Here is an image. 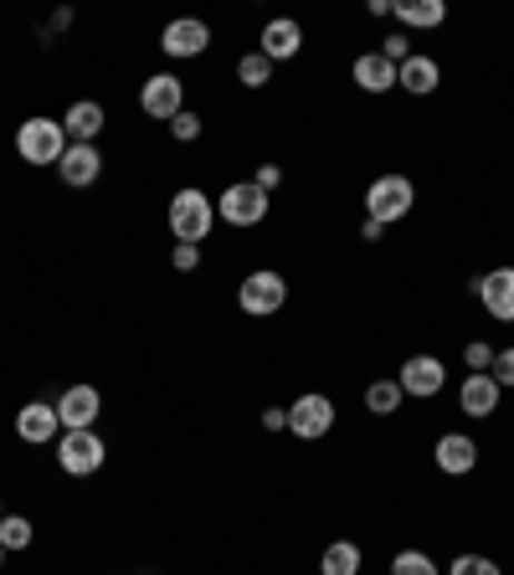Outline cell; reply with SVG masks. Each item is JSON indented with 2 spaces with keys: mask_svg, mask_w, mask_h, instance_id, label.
Here are the masks:
<instances>
[{
  "mask_svg": "<svg viewBox=\"0 0 514 575\" xmlns=\"http://www.w3.org/2000/svg\"><path fill=\"white\" fill-rule=\"evenodd\" d=\"M433 457H437V468H443L447 478H463V473L478 468V442L463 437V432H447V437H437Z\"/></svg>",
  "mask_w": 514,
  "mask_h": 575,
  "instance_id": "obj_16",
  "label": "cell"
},
{
  "mask_svg": "<svg viewBox=\"0 0 514 575\" xmlns=\"http://www.w3.org/2000/svg\"><path fill=\"white\" fill-rule=\"evenodd\" d=\"M253 180H257L263 190H278V186H284V170H278V165H257Z\"/></svg>",
  "mask_w": 514,
  "mask_h": 575,
  "instance_id": "obj_33",
  "label": "cell"
},
{
  "mask_svg": "<svg viewBox=\"0 0 514 575\" xmlns=\"http://www.w3.org/2000/svg\"><path fill=\"white\" fill-rule=\"evenodd\" d=\"M380 57H386V62H396V68H402L406 57H412V37H406V31H396V37H386V41H380Z\"/></svg>",
  "mask_w": 514,
  "mask_h": 575,
  "instance_id": "obj_30",
  "label": "cell"
},
{
  "mask_svg": "<svg viewBox=\"0 0 514 575\" xmlns=\"http://www.w3.org/2000/svg\"><path fill=\"white\" fill-rule=\"evenodd\" d=\"M263 427H268V432H288V406H268V412H263Z\"/></svg>",
  "mask_w": 514,
  "mask_h": 575,
  "instance_id": "obj_34",
  "label": "cell"
},
{
  "mask_svg": "<svg viewBox=\"0 0 514 575\" xmlns=\"http://www.w3.org/2000/svg\"><path fill=\"white\" fill-rule=\"evenodd\" d=\"M447 575H504V571L488 555H458V561L447 565Z\"/></svg>",
  "mask_w": 514,
  "mask_h": 575,
  "instance_id": "obj_28",
  "label": "cell"
},
{
  "mask_svg": "<svg viewBox=\"0 0 514 575\" xmlns=\"http://www.w3.org/2000/svg\"><path fill=\"white\" fill-rule=\"evenodd\" d=\"M474 294L488 308V319L514 324V268H494L484 278H474Z\"/></svg>",
  "mask_w": 514,
  "mask_h": 575,
  "instance_id": "obj_13",
  "label": "cell"
},
{
  "mask_svg": "<svg viewBox=\"0 0 514 575\" xmlns=\"http://www.w3.org/2000/svg\"><path fill=\"white\" fill-rule=\"evenodd\" d=\"M170 237L176 241H190V247H201L206 237H211V227H217V201L206 196V190H196V186H186V190H176L170 196Z\"/></svg>",
  "mask_w": 514,
  "mask_h": 575,
  "instance_id": "obj_1",
  "label": "cell"
},
{
  "mask_svg": "<svg viewBox=\"0 0 514 575\" xmlns=\"http://www.w3.org/2000/svg\"><path fill=\"white\" fill-rule=\"evenodd\" d=\"M412 206H417V190H412L406 175H380V180H370V190H366V216L370 221L392 227V221L412 216Z\"/></svg>",
  "mask_w": 514,
  "mask_h": 575,
  "instance_id": "obj_3",
  "label": "cell"
},
{
  "mask_svg": "<svg viewBox=\"0 0 514 575\" xmlns=\"http://www.w3.org/2000/svg\"><path fill=\"white\" fill-rule=\"evenodd\" d=\"M237 82H243V88H268V82H273V62L263 52H247L243 62H237Z\"/></svg>",
  "mask_w": 514,
  "mask_h": 575,
  "instance_id": "obj_25",
  "label": "cell"
},
{
  "mask_svg": "<svg viewBox=\"0 0 514 575\" xmlns=\"http://www.w3.org/2000/svg\"><path fill=\"white\" fill-rule=\"evenodd\" d=\"M380 231H386V227H380V221H370V216H366V227H360V237H366V241H380Z\"/></svg>",
  "mask_w": 514,
  "mask_h": 575,
  "instance_id": "obj_35",
  "label": "cell"
},
{
  "mask_svg": "<svg viewBox=\"0 0 514 575\" xmlns=\"http://www.w3.org/2000/svg\"><path fill=\"white\" fill-rule=\"evenodd\" d=\"M396 386H402V396L433 401L437 390L447 386V365L437 360V355H412V360L402 365V375H396Z\"/></svg>",
  "mask_w": 514,
  "mask_h": 575,
  "instance_id": "obj_9",
  "label": "cell"
},
{
  "mask_svg": "<svg viewBox=\"0 0 514 575\" xmlns=\"http://www.w3.org/2000/svg\"><path fill=\"white\" fill-rule=\"evenodd\" d=\"M284 304H288V282H284V272H273V268L247 272L243 288H237V308H243L247 319H268V314H278Z\"/></svg>",
  "mask_w": 514,
  "mask_h": 575,
  "instance_id": "obj_4",
  "label": "cell"
},
{
  "mask_svg": "<svg viewBox=\"0 0 514 575\" xmlns=\"http://www.w3.org/2000/svg\"><path fill=\"white\" fill-rule=\"evenodd\" d=\"M355 88L360 93H392L396 88V62H386L380 52H360L355 57V68H350Z\"/></svg>",
  "mask_w": 514,
  "mask_h": 575,
  "instance_id": "obj_19",
  "label": "cell"
},
{
  "mask_svg": "<svg viewBox=\"0 0 514 575\" xmlns=\"http://www.w3.org/2000/svg\"><path fill=\"white\" fill-rule=\"evenodd\" d=\"M16 155L27 165H62V155H68L62 119H27L16 129Z\"/></svg>",
  "mask_w": 514,
  "mask_h": 575,
  "instance_id": "obj_2",
  "label": "cell"
},
{
  "mask_svg": "<svg viewBox=\"0 0 514 575\" xmlns=\"http://www.w3.org/2000/svg\"><path fill=\"white\" fill-rule=\"evenodd\" d=\"M103 457H109V447H103L98 432H62L57 437V468L68 478H93L103 468Z\"/></svg>",
  "mask_w": 514,
  "mask_h": 575,
  "instance_id": "obj_5",
  "label": "cell"
},
{
  "mask_svg": "<svg viewBox=\"0 0 514 575\" xmlns=\"http://www.w3.org/2000/svg\"><path fill=\"white\" fill-rule=\"evenodd\" d=\"M298 47H304V27H298L294 16H273L268 27H263V37H257V52L268 57V62H288V57H298Z\"/></svg>",
  "mask_w": 514,
  "mask_h": 575,
  "instance_id": "obj_15",
  "label": "cell"
},
{
  "mask_svg": "<svg viewBox=\"0 0 514 575\" xmlns=\"http://www.w3.org/2000/svg\"><path fill=\"white\" fill-rule=\"evenodd\" d=\"M396 406H402V386H396V380H370L366 386V412L392 416Z\"/></svg>",
  "mask_w": 514,
  "mask_h": 575,
  "instance_id": "obj_24",
  "label": "cell"
},
{
  "mask_svg": "<svg viewBox=\"0 0 514 575\" xmlns=\"http://www.w3.org/2000/svg\"><path fill=\"white\" fill-rule=\"evenodd\" d=\"M319 575H360V545L335 539V545L325 549V561H319Z\"/></svg>",
  "mask_w": 514,
  "mask_h": 575,
  "instance_id": "obj_22",
  "label": "cell"
},
{
  "mask_svg": "<svg viewBox=\"0 0 514 575\" xmlns=\"http://www.w3.org/2000/svg\"><path fill=\"white\" fill-rule=\"evenodd\" d=\"M217 216L227 227H257V221L268 216V190L257 186V180H237V186L221 190Z\"/></svg>",
  "mask_w": 514,
  "mask_h": 575,
  "instance_id": "obj_7",
  "label": "cell"
},
{
  "mask_svg": "<svg viewBox=\"0 0 514 575\" xmlns=\"http://www.w3.org/2000/svg\"><path fill=\"white\" fill-rule=\"evenodd\" d=\"M0 519H6V504H0Z\"/></svg>",
  "mask_w": 514,
  "mask_h": 575,
  "instance_id": "obj_37",
  "label": "cell"
},
{
  "mask_svg": "<svg viewBox=\"0 0 514 575\" xmlns=\"http://www.w3.org/2000/svg\"><path fill=\"white\" fill-rule=\"evenodd\" d=\"M437 82H443V68H437L433 57H422V52H412L402 68H396V88H406V93H417V98L437 93Z\"/></svg>",
  "mask_w": 514,
  "mask_h": 575,
  "instance_id": "obj_20",
  "label": "cell"
},
{
  "mask_svg": "<svg viewBox=\"0 0 514 575\" xmlns=\"http://www.w3.org/2000/svg\"><path fill=\"white\" fill-rule=\"evenodd\" d=\"M392 16H402V27H422V31H433L447 21V6L443 0H396Z\"/></svg>",
  "mask_w": 514,
  "mask_h": 575,
  "instance_id": "obj_21",
  "label": "cell"
},
{
  "mask_svg": "<svg viewBox=\"0 0 514 575\" xmlns=\"http://www.w3.org/2000/svg\"><path fill=\"white\" fill-rule=\"evenodd\" d=\"M288 432L298 442H319L335 432V401H329L325 390H304L294 406H288Z\"/></svg>",
  "mask_w": 514,
  "mask_h": 575,
  "instance_id": "obj_6",
  "label": "cell"
},
{
  "mask_svg": "<svg viewBox=\"0 0 514 575\" xmlns=\"http://www.w3.org/2000/svg\"><path fill=\"white\" fill-rule=\"evenodd\" d=\"M170 268H176V272H196V268H201V247L176 241V252H170Z\"/></svg>",
  "mask_w": 514,
  "mask_h": 575,
  "instance_id": "obj_31",
  "label": "cell"
},
{
  "mask_svg": "<svg viewBox=\"0 0 514 575\" xmlns=\"http://www.w3.org/2000/svg\"><path fill=\"white\" fill-rule=\"evenodd\" d=\"M392 575H443V571H437V561L427 549H402L392 561Z\"/></svg>",
  "mask_w": 514,
  "mask_h": 575,
  "instance_id": "obj_26",
  "label": "cell"
},
{
  "mask_svg": "<svg viewBox=\"0 0 514 575\" xmlns=\"http://www.w3.org/2000/svg\"><path fill=\"white\" fill-rule=\"evenodd\" d=\"M494 355H500V349H494V345H484V339H474V345L463 349V365H468V370H494Z\"/></svg>",
  "mask_w": 514,
  "mask_h": 575,
  "instance_id": "obj_29",
  "label": "cell"
},
{
  "mask_svg": "<svg viewBox=\"0 0 514 575\" xmlns=\"http://www.w3.org/2000/svg\"><path fill=\"white\" fill-rule=\"evenodd\" d=\"M0 565H6V545H0Z\"/></svg>",
  "mask_w": 514,
  "mask_h": 575,
  "instance_id": "obj_36",
  "label": "cell"
},
{
  "mask_svg": "<svg viewBox=\"0 0 514 575\" xmlns=\"http://www.w3.org/2000/svg\"><path fill=\"white\" fill-rule=\"evenodd\" d=\"M139 108H145L149 119H176L180 108H186V82L176 78V72H155V78H145V88H139Z\"/></svg>",
  "mask_w": 514,
  "mask_h": 575,
  "instance_id": "obj_8",
  "label": "cell"
},
{
  "mask_svg": "<svg viewBox=\"0 0 514 575\" xmlns=\"http://www.w3.org/2000/svg\"><path fill=\"white\" fill-rule=\"evenodd\" d=\"M504 401V390L500 380L488 370H474V375H463V386H458V412L463 416H474V422H484V416H494Z\"/></svg>",
  "mask_w": 514,
  "mask_h": 575,
  "instance_id": "obj_12",
  "label": "cell"
},
{
  "mask_svg": "<svg viewBox=\"0 0 514 575\" xmlns=\"http://www.w3.org/2000/svg\"><path fill=\"white\" fill-rule=\"evenodd\" d=\"M98 412H103V396H98V386H68L62 396H57L62 432H93Z\"/></svg>",
  "mask_w": 514,
  "mask_h": 575,
  "instance_id": "obj_11",
  "label": "cell"
},
{
  "mask_svg": "<svg viewBox=\"0 0 514 575\" xmlns=\"http://www.w3.org/2000/svg\"><path fill=\"white\" fill-rule=\"evenodd\" d=\"M103 103H93V98H78V103L62 113V129H68V145H98V135H103Z\"/></svg>",
  "mask_w": 514,
  "mask_h": 575,
  "instance_id": "obj_17",
  "label": "cell"
},
{
  "mask_svg": "<svg viewBox=\"0 0 514 575\" xmlns=\"http://www.w3.org/2000/svg\"><path fill=\"white\" fill-rule=\"evenodd\" d=\"M170 135H176L180 145H196V139H201V113H196V108H180L176 119H170Z\"/></svg>",
  "mask_w": 514,
  "mask_h": 575,
  "instance_id": "obj_27",
  "label": "cell"
},
{
  "mask_svg": "<svg viewBox=\"0 0 514 575\" xmlns=\"http://www.w3.org/2000/svg\"><path fill=\"white\" fill-rule=\"evenodd\" d=\"M31 539H37V529H31L27 514H6V519H0V545H6V555H11V549H27Z\"/></svg>",
  "mask_w": 514,
  "mask_h": 575,
  "instance_id": "obj_23",
  "label": "cell"
},
{
  "mask_svg": "<svg viewBox=\"0 0 514 575\" xmlns=\"http://www.w3.org/2000/svg\"><path fill=\"white\" fill-rule=\"evenodd\" d=\"M488 375L500 380V390H514V345L494 355V370H488Z\"/></svg>",
  "mask_w": 514,
  "mask_h": 575,
  "instance_id": "obj_32",
  "label": "cell"
},
{
  "mask_svg": "<svg viewBox=\"0 0 514 575\" xmlns=\"http://www.w3.org/2000/svg\"><path fill=\"white\" fill-rule=\"evenodd\" d=\"M160 47H165V57H176V62L201 57L206 47H211V27H206L201 16H176V21L160 31Z\"/></svg>",
  "mask_w": 514,
  "mask_h": 575,
  "instance_id": "obj_10",
  "label": "cell"
},
{
  "mask_svg": "<svg viewBox=\"0 0 514 575\" xmlns=\"http://www.w3.org/2000/svg\"><path fill=\"white\" fill-rule=\"evenodd\" d=\"M16 437L31 442V447H47L52 437H62V416L52 401H27L16 412Z\"/></svg>",
  "mask_w": 514,
  "mask_h": 575,
  "instance_id": "obj_14",
  "label": "cell"
},
{
  "mask_svg": "<svg viewBox=\"0 0 514 575\" xmlns=\"http://www.w3.org/2000/svg\"><path fill=\"white\" fill-rule=\"evenodd\" d=\"M57 175H62V180H68L72 190L93 186L98 175H103V155H98V145H68V155H62Z\"/></svg>",
  "mask_w": 514,
  "mask_h": 575,
  "instance_id": "obj_18",
  "label": "cell"
}]
</instances>
